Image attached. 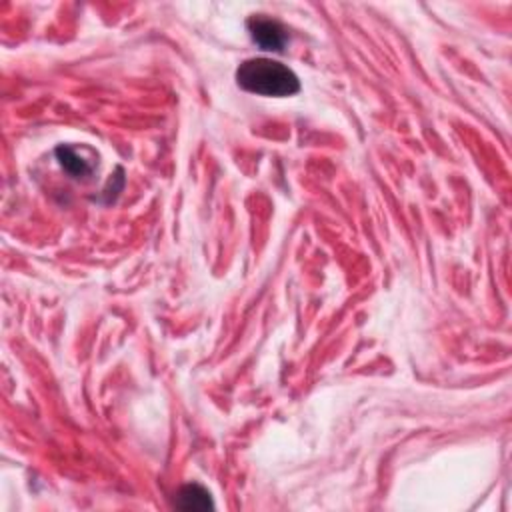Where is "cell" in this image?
<instances>
[{"instance_id": "obj_1", "label": "cell", "mask_w": 512, "mask_h": 512, "mask_svg": "<svg viewBox=\"0 0 512 512\" xmlns=\"http://www.w3.org/2000/svg\"><path fill=\"white\" fill-rule=\"evenodd\" d=\"M236 83L246 92L284 99L300 91V80L283 62L272 59H248L236 68Z\"/></svg>"}, {"instance_id": "obj_2", "label": "cell", "mask_w": 512, "mask_h": 512, "mask_svg": "<svg viewBox=\"0 0 512 512\" xmlns=\"http://www.w3.org/2000/svg\"><path fill=\"white\" fill-rule=\"evenodd\" d=\"M248 35H251L252 43L259 44L262 51L268 52H283L288 43L286 28L275 19H267L262 14H254L246 20Z\"/></svg>"}, {"instance_id": "obj_3", "label": "cell", "mask_w": 512, "mask_h": 512, "mask_svg": "<svg viewBox=\"0 0 512 512\" xmlns=\"http://www.w3.org/2000/svg\"><path fill=\"white\" fill-rule=\"evenodd\" d=\"M176 508L180 510H214L211 492L203 484H184L176 494Z\"/></svg>"}, {"instance_id": "obj_4", "label": "cell", "mask_w": 512, "mask_h": 512, "mask_svg": "<svg viewBox=\"0 0 512 512\" xmlns=\"http://www.w3.org/2000/svg\"><path fill=\"white\" fill-rule=\"evenodd\" d=\"M56 160H59V164L72 176V179H84V176H91L92 172V166L88 164V160L80 156L72 147L56 148Z\"/></svg>"}]
</instances>
